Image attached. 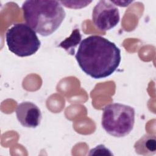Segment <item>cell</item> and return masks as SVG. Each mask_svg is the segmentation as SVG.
Listing matches in <instances>:
<instances>
[{
	"label": "cell",
	"instance_id": "3957f363",
	"mask_svg": "<svg viewBox=\"0 0 156 156\" xmlns=\"http://www.w3.org/2000/svg\"><path fill=\"white\" fill-rule=\"evenodd\" d=\"M135 112L133 107L119 103L107 105L103 109L101 124L109 135L117 138L127 136L133 128Z\"/></svg>",
	"mask_w": 156,
	"mask_h": 156
},
{
	"label": "cell",
	"instance_id": "30bf717a",
	"mask_svg": "<svg viewBox=\"0 0 156 156\" xmlns=\"http://www.w3.org/2000/svg\"><path fill=\"white\" fill-rule=\"evenodd\" d=\"M90 155H113L110 151L103 144H99L90 150Z\"/></svg>",
	"mask_w": 156,
	"mask_h": 156
},
{
	"label": "cell",
	"instance_id": "9c48e42d",
	"mask_svg": "<svg viewBox=\"0 0 156 156\" xmlns=\"http://www.w3.org/2000/svg\"><path fill=\"white\" fill-rule=\"evenodd\" d=\"M60 3L66 7L71 8V9H81L83 8L87 5H88L89 4H90L92 1H59Z\"/></svg>",
	"mask_w": 156,
	"mask_h": 156
},
{
	"label": "cell",
	"instance_id": "ba28073f",
	"mask_svg": "<svg viewBox=\"0 0 156 156\" xmlns=\"http://www.w3.org/2000/svg\"><path fill=\"white\" fill-rule=\"evenodd\" d=\"M81 38L82 35L80 33L79 29H75L73 30L71 35L65 40L62 41L58 46L66 51L68 54L74 55L75 54V48L78 44H79L81 41Z\"/></svg>",
	"mask_w": 156,
	"mask_h": 156
},
{
	"label": "cell",
	"instance_id": "8992f818",
	"mask_svg": "<svg viewBox=\"0 0 156 156\" xmlns=\"http://www.w3.org/2000/svg\"><path fill=\"white\" fill-rule=\"evenodd\" d=\"M16 118L25 127L35 128L39 126L42 118L40 109L31 102H23L16 109Z\"/></svg>",
	"mask_w": 156,
	"mask_h": 156
},
{
	"label": "cell",
	"instance_id": "52a82bcc",
	"mask_svg": "<svg viewBox=\"0 0 156 156\" xmlns=\"http://www.w3.org/2000/svg\"><path fill=\"white\" fill-rule=\"evenodd\" d=\"M136 154L144 156L153 155L156 151V138L154 135L146 134L134 144Z\"/></svg>",
	"mask_w": 156,
	"mask_h": 156
},
{
	"label": "cell",
	"instance_id": "7a4b0ae2",
	"mask_svg": "<svg viewBox=\"0 0 156 156\" xmlns=\"http://www.w3.org/2000/svg\"><path fill=\"white\" fill-rule=\"evenodd\" d=\"M22 10L27 24L43 37L52 34L66 16L62 4L57 1H25Z\"/></svg>",
	"mask_w": 156,
	"mask_h": 156
},
{
	"label": "cell",
	"instance_id": "5b68a950",
	"mask_svg": "<svg viewBox=\"0 0 156 156\" xmlns=\"http://www.w3.org/2000/svg\"><path fill=\"white\" fill-rule=\"evenodd\" d=\"M118 9L110 1H99L94 6L92 20L98 29L107 31L115 27L119 22Z\"/></svg>",
	"mask_w": 156,
	"mask_h": 156
},
{
	"label": "cell",
	"instance_id": "8fae6325",
	"mask_svg": "<svg viewBox=\"0 0 156 156\" xmlns=\"http://www.w3.org/2000/svg\"><path fill=\"white\" fill-rule=\"evenodd\" d=\"M114 5H116L120 7H127L128 6L130 3L132 2V1H110Z\"/></svg>",
	"mask_w": 156,
	"mask_h": 156
},
{
	"label": "cell",
	"instance_id": "277c9868",
	"mask_svg": "<svg viewBox=\"0 0 156 156\" xmlns=\"http://www.w3.org/2000/svg\"><path fill=\"white\" fill-rule=\"evenodd\" d=\"M5 39L9 51L21 57L34 54L41 46L36 32L24 23L14 24L7 30Z\"/></svg>",
	"mask_w": 156,
	"mask_h": 156
},
{
	"label": "cell",
	"instance_id": "6da1fadb",
	"mask_svg": "<svg viewBox=\"0 0 156 156\" xmlns=\"http://www.w3.org/2000/svg\"><path fill=\"white\" fill-rule=\"evenodd\" d=\"M75 57L81 69L96 79L112 75L121 60L120 49L113 42L99 35L83 39Z\"/></svg>",
	"mask_w": 156,
	"mask_h": 156
}]
</instances>
